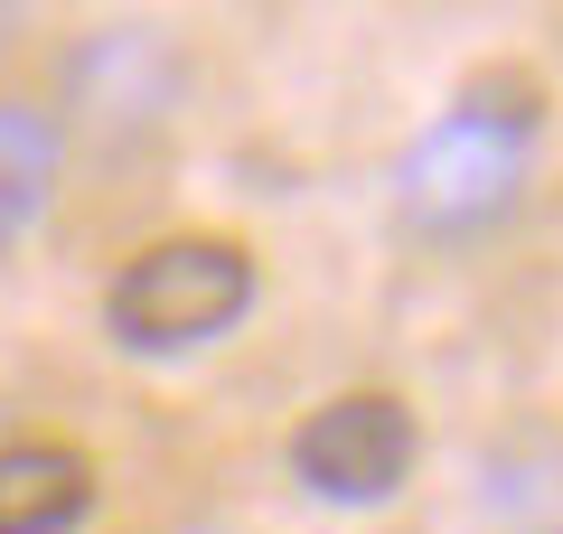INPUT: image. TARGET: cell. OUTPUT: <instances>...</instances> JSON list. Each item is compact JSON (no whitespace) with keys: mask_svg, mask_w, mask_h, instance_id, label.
<instances>
[{"mask_svg":"<svg viewBox=\"0 0 563 534\" xmlns=\"http://www.w3.org/2000/svg\"><path fill=\"white\" fill-rule=\"evenodd\" d=\"M526 132H536V85L526 76H479L432 132L404 151V216L422 235H479L517 207L526 188Z\"/></svg>","mask_w":563,"mask_h":534,"instance_id":"cell-1","label":"cell"},{"mask_svg":"<svg viewBox=\"0 0 563 534\" xmlns=\"http://www.w3.org/2000/svg\"><path fill=\"white\" fill-rule=\"evenodd\" d=\"M244 310H254V263H244L225 235L141 244V254L113 272V291H103V319H113V337L132 356L207 347V337H225Z\"/></svg>","mask_w":563,"mask_h":534,"instance_id":"cell-2","label":"cell"},{"mask_svg":"<svg viewBox=\"0 0 563 534\" xmlns=\"http://www.w3.org/2000/svg\"><path fill=\"white\" fill-rule=\"evenodd\" d=\"M291 469H301V488L339 497V507H376L413 469V413L395 394H329L291 432Z\"/></svg>","mask_w":563,"mask_h":534,"instance_id":"cell-3","label":"cell"},{"mask_svg":"<svg viewBox=\"0 0 563 534\" xmlns=\"http://www.w3.org/2000/svg\"><path fill=\"white\" fill-rule=\"evenodd\" d=\"M95 507V459L76 441H0V534H76Z\"/></svg>","mask_w":563,"mask_h":534,"instance_id":"cell-4","label":"cell"},{"mask_svg":"<svg viewBox=\"0 0 563 534\" xmlns=\"http://www.w3.org/2000/svg\"><path fill=\"white\" fill-rule=\"evenodd\" d=\"M57 188V132L29 103H0V244H20Z\"/></svg>","mask_w":563,"mask_h":534,"instance_id":"cell-5","label":"cell"}]
</instances>
